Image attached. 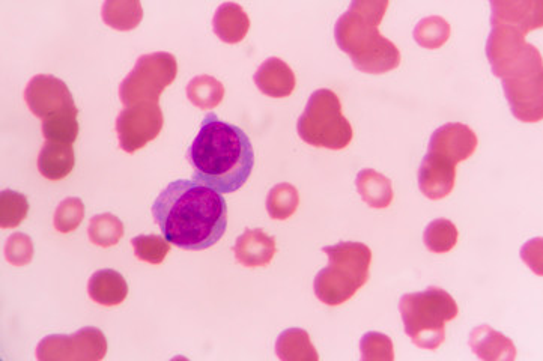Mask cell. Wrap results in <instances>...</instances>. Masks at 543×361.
I'll use <instances>...</instances> for the list:
<instances>
[{"instance_id":"1","label":"cell","mask_w":543,"mask_h":361,"mask_svg":"<svg viewBox=\"0 0 543 361\" xmlns=\"http://www.w3.org/2000/svg\"><path fill=\"white\" fill-rule=\"evenodd\" d=\"M151 213L163 237L190 252L216 246L228 228V204L222 193L189 179L170 183L155 199Z\"/></svg>"},{"instance_id":"2","label":"cell","mask_w":543,"mask_h":361,"mask_svg":"<svg viewBox=\"0 0 543 361\" xmlns=\"http://www.w3.org/2000/svg\"><path fill=\"white\" fill-rule=\"evenodd\" d=\"M193 181L220 193H234L249 181L255 151L249 136L237 125L208 113L187 151Z\"/></svg>"},{"instance_id":"3","label":"cell","mask_w":543,"mask_h":361,"mask_svg":"<svg viewBox=\"0 0 543 361\" xmlns=\"http://www.w3.org/2000/svg\"><path fill=\"white\" fill-rule=\"evenodd\" d=\"M486 56L495 76L503 82L504 94L515 118L539 122L542 106V56L525 41V34L510 26H492Z\"/></svg>"},{"instance_id":"4","label":"cell","mask_w":543,"mask_h":361,"mask_svg":"<svg viewBox=\"0 0 543 361\" xmlns=\"http://www.w3.org/2000/svg\"><path fill=\"white\" fill-rule=\"evenodd\" d=\"M387 8V0H354L334 26L337 46L361 73L384 74L401 65L398 46L378 29Z\"/></svg>"},{"instance_id":"5","label":"cell","mask_w":543,"mask_h":361,"mask_svg":"<svg viewBox=\"0 0 543 361\" xmlns=\"http://www.w3.org/2000/svg\"><path fill=\"white\" fill-rule=\"evenodd\" d=\"M322 252L328 256V267L316 274L313 289L319 301L339 306L351 300L358 289L368 283L372 250L366 244L340 241Z\"/></svg>"},{"instance_id":"6","label":"cell","mask_w":543,"mask_h":361,"mask_svg":"<svg viewBox=\"0 0 543 361\" xmlns=\"http://www.w3.org/2000/svg\"><path fill=\"white\" fill-rule=\"evenodd\" d=\"M399 312L411 342L431 351L446 340V322L459 315L455 298L437 286L402 295Z\"/></svg>"},{"instance_id":"7","label":"cell","mask_w":543,"mask_h":361,"mask_svg":"<svg viewBox=\"0 0 543 361\" xmlns=\"http://www.w3.org/2000/svg\"><path fill=\"white\" fill-rule=\"evenodd\" d=\"M297 133L304 142L316 148L345 149L354 131L342 115L339 97L330 89H318L307 101L297 121Z\"/></svg>"},{"instance_id":"8","label":"cell","mask_w":543,"mask_h":361,"mask_svg":"<svg viewBox=\"0 0 543 361\" xmlns=\"http://www.w3.org/2000/svg\"><path fill=\"white\" fill-rule=\"evenodd\" d=\"M176 74L178 62L172 53L142 55L119 85V98L125 107L139 103H158L164 89L169 88L176 79Z\"/></svg>"},{"instance_id":"9","label":"cell","mask_w":543,"mask_h":361,"mask_svg":"<svg viewBox=\"0 0 543 361\" xmlns=\"http://www.w3.org/2000/svg\"><path fill=\"white\" fill-rule=\"evenodd\" d=\"M106 354V336L95 327L74 334H50L37 346L40 361H100Z\"/></svg>"},{"instance_id":"10","label":"cell","mask_w":543,"mask_h":361,"mask_svg":"<svg viewBox=\"0 0 543 361\" xmlns=\"http://www.w3.org/2000/svg\"><path fill=\"white\" fill-rule=\"evenodd\" d=\"M164 116L158 103L125 107L116 118V133L122 151L133 154L145 148L163 130Z\"/></svg>"},{"instance_id":"11","label":"cell","mask_w":543,"mask_h":361,"mask_svg":"<svg viewBox=\"0 0 543 361\" xmlns=\"http://www.w3.org/2000/svg\"><path fill=\"white\" fill-rule=\"evenodd\" d=\"M25 101L29 110L43 121L56 113L76 107L68 86L52 74L32 77L25 89Z\"/></svg>"},{"instance_id":"12","label":"cell","mask_w":543,"mask_h":361,"mask_svg":"<svg viewBox=\"0 0 543 361\" xmlns=\"http://www.w3.org/2000/svg\"><path fill=\"white\" fill-rule=\"evenodd\" d=\"M479 145L476 133L461 122H449L437 128L429 140L428 151L443 155L453 163L468 160Z\"/></svg>"},{"instance_id":"13","label":"cell","mask_w":543,"mask_h":361,"mask_svg":"<svg viewBox=\"0 0 543 361\" xmlns=\"http://www.w3.org/2000/svg\"><path fill=\"white\" fill-rule=\"evenodd\" d=\"M455 179L456 164L443 155L428 151L419 169L420 192L431 201H440L453 192Z\"/></svg>"},{"instance_id":"14","label":"cell","mask_w":543,"mask_h":361,"mask_svg":"<svg viewBox=\"0 0 543 361\" xmlns=\"http://www.w3.org/2000/svg\"><path fill=\"white\" fill-rule=\"evenodd\" d=\"M491 8L492 26H510L525 35L533 29L542 28V2L494 0Z\"/></svg>"},{"instance_id":"15","label":"cell","mask_w":543,"mask_h":361,"mask_svg":"<svg viewBox=\"0 0 543 361\" xmlns=\"http://www.w3.org/2000/svg\"><path fill=\"white\" fill-rule=\"evenodd\" d=\"M276 252V238L265 234L262 229H246L234 246L237 261L249 268L267 267Z\"/></svg>"},{"instance_id":"16","label":"cell","mask_w":543,"mask_h":361,"mask_svg":"<svg viewBox=\"0 0 543 361\" xmlns=\"http://www.w3.org/2000/svg\"><path fill=\"white\" fill-rule=\"evenodd\" d=\"M253 80L262 94L273 98L289 97L297 85L294 71L280 58H268L262 62Z\"/></svg>"},{"instance_id":"17","label":"cell","mask_w":543,"mask_h":361,"mask_svg":"<svg viewBox=\"0 0 543 361\" xmlns=\"http://www.w3.org/2000/svg\"><path fill=\"white\" fill-rule=\"evenodd\" d=\"M471 351L485 361H512L516 357V346L504 334L489 325H479L470 333Z\"/></svg>"},{"instance_id":"18","label":"cell","mask_w":543,"mask_h":361,"mask_svg":"<svg viewBox=\"0 0 543 361\" xmlns=\"http://www.w3.org/2000/svg\"><path fill=\"white\" fill-rule=\"evenodd\" d=\"M88 294L92 301L101 306H119L128 295V285L118 271L104 268L92 274L88 282Z\"/></svg>"},{"instance_id":"19","label":"cell","mask_w":543,"mask_h":361,"mask_svg":"<svg viewBox=\"0 0 543 361\" xmlns=\"http://www.w3.org/2000/svg\"><path fill=\"white\" fill-rule=\"evenodd\" d=\"M213 29L223 43H241L249 32L250 19L241 5L225 2L214 14Z\"/></svg>"},{"instance_id":"20","label":"cell","mask_w":543,"mask_h":361,"mask_svg":"<svg viewBox=\"0 0 543 361\" xmlns=\"http://www.w3.org/2000/svg\"><path fill=\"white\" fill-rule=\"evenodd\" d=\"M76 157L73 145L46 140L38 155V170L44 178L59 181L73 172Z\"/></svg>"},{"instance_id":"21","label":"cell","mask_w":543,"mask_h":361,"mask_svg":"<svg viewBox=\"0 0 543 361\" xmlns=\"http://www.w3.org/2000/svg\"><path fill=\"white\" fill-rule=\"evenodd\" d=\"M358 193L361 199L375 210H383L393 202V186L387 176L374 169H363L355 179Z\"/></svg>"},{"instance_id":"22","label":"cell","mask_w":543,"mask_h":361,"mask_svg":"<svg viewBox=\"0 0 543 361\" xmlns=\"http://www.w3.org/2000/svg\"><path fill=\"white\" fill-rule=\"evenodd\" d=\"M276 354L283 361H318L319 355L303 328H289L276 342Z\"/></svg>"},{"instance_id":"23","label":"cell","mask_w":543,"mask_h":361,"mask_svg":"<svg viewBox=\"0 0 543 361\" xmlns=\"http://www.w3.org/2000/svg\"><path fill=\"white\" fill-rule=\"evenodd\" d=\"M103 22L116 31H133L143 19V8L137 0H107L101 10Z\"/></svg>"},{"instance_id":"24","label":"cell","mask_w":543,"mask_h":361,"mask_svg":"<svg viewBox=\"0 0 543 361\" xmlns=\"http://www.w3.org/2000/svg\"><path fill=\"white\" fill-rule=\"evenodd\" d=\"M187 97L199 109H216L225 98V86L216 77L201 74L187 85Z\"/></svg>"},{"instance_id":"25","label":"cell","mask_w":543,"mask_h":361,"mask_svg":"<svg viewBox=\"0 0 543 361\" xmlns=\"http://www.w3.org/2000/svg\"><path fill=\"white\" fill-rule=\"evenodd\" d=\"M79 109L73 107V109L64 110V112L56 113V115L50 116V118L44 119L43 136L49 142L67 143V145H73L79 136Z\"/></svg>"},{"instance_id":"26","label":"cell","mask_w":543,"mask_h":361,"mask_svg":"<svg viewBox=\"0 0 543 361\" xmlns=\"http://www.w3.org/2000/svg\"><path fill=\"white\" fill-rule=\"evenodd\" d=\"M298 205H300V195L292 184H277L268 193L267 211L271 219L288 220L297 213Z\"/></svg>"},{"instance_id":"27","label":"cell","mask_w":543,"mask_h":361,"mask_svg":"<svg viewBox=\"0 0 543 361\" xmlns=\"http://www.w3.org/2000/svg\"><path fill=\"white\" fill-rule=\"evenodd\" d=\"M88 237L100 247L116 246L124 237V225L113 214H98L89 220Z\"/></svg>"},{"instance_id":"28","label":"cell","mask_w":543,"mask_h":361,"mask_svg":"<svg viewBox=\"0 0 543 361\" xmlns=\"http://www.w3.org/2000/svg\"><path fill=\"white\" fill-rule=\"evenodd\" d=\"M452 34L449 23L443 17H425L414 28V40L423 49L435 50L447 43Z\"/></svg>"},{"instance_id":"29","label":"cell","mask_w":543,"mask_h":361,"mask_svg":"<svg viewBox=\"0 0 543 361\" xmlns=\"http://www.w3.org/2000/svg\"><path fill=\"white\" fill-rule=\"evenodd\" d=\"M458 235V228L450 220L437 219L425 229L423 241L432 253H447L458 243Z\"/></svg>"},{"instance_id":"30","label":"cell","mask_w":543,"mask_h":361,"mask_svg":"<svg viewBox=\"0 0 543 361\" xmlns=\"http://www.w3.org/2000/svg\"><path fill=\"white\" fill-rule=\"evenodd\" d=\"M29 202L22 193L4 190L0 193V226L13 229L22 225L28 217Z\"/></svg>"},{"instance_id":"31","label":"cell","mask_w":543,"mask_h":361,"mask_svg":"<svg viewBox=\"0 0 543 361\" xmlns=\"http://www.w3.org/2000/svg\"><path fill=\"white\" fill-rule=\"evenodd\" d=\"M134 255L139 261L160 265L170 252V243L160 235H139L131 240Z\"/></svg>"},{"instance_id":"32","label":"cell","mask_w":543,"mask_h":361,"mask_svg":"<svg viewBox=\"0 0 543 361\" xmlns=\"http://www.w3.org/2000/svg\"><path fill=\"white\" fill-rule=\"evenodd\" d=\"M361 360L365 361H393L395 348L392 339L387 334L371 331L361 337Z\"/></svg>"},{"instance_id":"33","label":"cell","mask_w":543,"mask_h":361,"mask_svg":"<svg viewBox=\"0 0 543 361\" xmlns=\"http://www.w3.org/2000/svg\"><path fill=\"white\" fill-rule=\"evenodd\" d=\"M83 217H85V204L82 199L68 198L56 208L53 223H55L56 231L61 234H70L82 225Z\"/></svg>"},{"instance_id":"34","label":"cell","mask_w":543,"mask_h":361,"mask_svg":"<svg viewBox=\"0 0 543 361\" xmlns=\"http://www.w3.org/2000/svg\"><path fill=\"white\" fill-rule=\"evenodd\" d=\"M5 256L11 265L16 267H25L31 264L34 259V243L29 235L16 232L8 238L7 246H5Z\"/></svg>"}]
</instances>
